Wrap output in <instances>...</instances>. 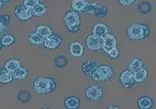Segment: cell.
Segmentation results:
<instances>
[{
	"label": "cell",
	"mask_w": 156,
	"mask_h": 109,
	"mask_svg": "<svg viewBox=\"0 0 156 109\" xmlns=\"http://www.w3.org/2000/svg\"><path fill=\"white\" fill-rule=\"evenodd\" d=\"M55 89V81L49 77H39L34 83V90L37 93H47Z\"/></svg>",
	"instance_id": "cell-1"
},
{
	"label": "cell",
	"mask_w": 156,
	"mask_h": 109,
	"mask_svg": "<svg viewBox=\"0 0 156 109\" xmlns=\"http://www.w3.org/2000/svg\"><path fill=\"white\" fill-rule=\"evenodd\" d=\"M149 28L146 25L134 23L129 26L127 30V37L131 40H140L147 37Z\"/></svg>",
	"instance_id": "cell-2"
},
{
	"label": "cell",
	"mask_w": 156,
	"mask_h": 109,
	"mask_svg": "<svg viewBox=\"0 0 156 109\" xmlns=\"http://www.w3.org/2000/svg\"><path fill=\"white\" fill-rule=\"evenodd\" d=\"M113 75V70L109 65H100L91 73V79L94 81H102L109 79Z\"/></svg>",
	"instance_id": "cell-3"
},
{
	"label": "cell",
	"mask_w": 156,
	"mask_h": 109,
	"mask_svg": "<svg viewBox=\"0 0 156 109\" xmlns=\"http://www.w3.org/2000/svg\"><path fill=\"white\" fill-rule=\"evenodd\" d=\"M85 94L90 100H99L102 97V89L98 85H92L87 88Z\"/></svg>",
	"instance_id": "cell-4"
},
{
	"label": "cell",
	"mask_w": 156,
	"mask_h": 109,
	"mask_svg": "<svg viewBox=\"0 0 156 109\" xmlns=\"http://www.w3.org/2000/svg\"><path fill=\"white\" fill-rule=\"evenodd\" d=\"M103 44V39L101 37H97L94 34H91L87 37L86 40V44L89 50L96 51L101 48Z\"/></svg>",
	"instance_id": "cell-5"
},
{
	"label": "cell",
	"mask_w": 156,
	"mask_h": 109,
	"mask_svg": "<svg viewBox=\"0 0 156 109\" xmlns=\"http://www.w3.org/2000/svg\"><path fill=\"white\" fill-rule=\"evenodd\" d=\"M103 44H102V48L104 51L108 53L110 50L113 48V47H116L117 40L115 36H113L111 33H108L105 37H103Z\"/></svg>",
	"instance_id": "cell-6"
},
{
	"label": "cell",
	"mask_w": 156,
	"mask_h": 109,
	"mask_svg": "<svg viewBox=\"0 0 156 109\" xmlns=\"http://www.w3.org/2000/svg\"><path fill=\"white\" fill-rule=\"evenodd\" d=\"M121 83L124 87L129 88L133 86L135 83L134 79H133V73L129 70H126L120 75Z\"/></svg>",
	"instance_id": "cell-7"
},
{
	"label": "cell",
	"mask_w": 156,
	"mask_h": 109,
	"mask_svg": "<svg viewBox=\"0 0 156 109\" xmlns=\"http://www.w3.org/2000/svg\"><path fill=\"white\" fill-rule=\"evenodd\" d=\"M61 41H62V40H61L59 36L51 33L44 40V47H47V48H49V49H55L60 44Z\"/></svg>",
	"instance_id": "cell-8"
},
{
	"label": "cell",
	"mask_w": 156,
	"mask_h": 109,
	"mask_svg": "<svg viewBox=\"0 0 156 109\" xmlns=\"http://www.w3.org/2000/svg\"><path fill=\"white\" fill-rule=\"evenodd\" d=\"M15 15L20 20H27L32 16V11L24 5H19L15 9Z\"/></svg>",
	"instance_id": "cell-9"
},
{
	"label": "cell",
	"mask_w": 156,
	"mask_h": 109,
	"mask_svg": "<svg viewBox=\"0 0 156 109\" xmlns=\"http://www.w3.org/2000/svg\"><path fill=\"white\" fill-rule=\"evenodd\" d=\"M64 22L67 26H79L80 25V17L79 15L76 12H69L66 15L64 18Z\"/></svg>",
	"instance_id": "cell-10"
},
{
	"label": "cell",
	"mask_w": 156,
	"mask_h": 109,
	"mask_svg": "<svg viewBox=\"0 0 156 109\" xmlns=\"http://www.w3.org/2000/svg\"><path fill=\"white\" fill-rule=\"evenodd\" d=\"M69 54L74 57H80L83 54V46L80 42L75 41L69 45Z\"/></svg>",
	"instance_id": "cell-11"
},
{
	"label": "cell",
	"mask_w": 156,
	"mask_h": 109,
	"mask_svg": "<svg viewBox=\"0 0 156 109\" xmlns=\"http://www.w3.org/2000/svg\"><path fill=\"white\" fill-rule=\"evenodd\" d=\"M108 33V27L105 24L101 23H96L93 27V34L103 38L106 34Z\"/></svg>",
	"instance_id": "cell-12"
},
{
	"label": "cell",
	"mask_w": 156,
	"mask_h": 109,
	"mask_svg": "<svg viewBox=\"0 0 156 109\" xmlns=\"http://www.w3.org/2000/svg\"><path fill=\"white\" fill-rule=\"evenodd\" d=\"M133 79L136 83H142L147 79V71L144 68H140L136 71L133 72Z\"/></svg>",
	"instance_id": "cell-13"
},
{
	"label": "cell",
	"mask_w": 156,
	"mask_h": 109,
	"mask_svg": "<svg viewBox=\"0 0 156 109\" xmlns=\"http://www.w3.org/2000/svg\"><path fill=\"white\" fill-rule=\"evenodd\" d=\"M12 77L15 79H23L27 77L28 74V70L24 67H22L20 65L17 69L12 72Z\"/></svg>",
	"instance_id": "cell-14"
},
{
	"label": "cell",
	"mask_w": 156,
	"mask_h": 109,
	"mask_svg": "<svg viewBox=\"0 0 156 109\" xmlns=\"http://www.w3.org/2000/svg\"><path fill=\"white\" fill-rule=\"evenodd\" d=\"M12 79H13V77H12V72H9L5 69H0V83H10L11 81L12 80Z\"/></svg>",
	"instance_id": "cell-15"
},
{
	"label": "cell",
	"mask_w": 156,
	"mask_h": 109,
	"mask_svg": "<svg viewBox=\"0 0 156 109\" xmlns=\"http://www.w3.org/2000/svg\"><path fill=\"white\" fill-rule=\"evenodd\" d=\"M96 68H97L96 63L94 62H91V61H87L82 65V70L87 75H91V73L95 70Z\"/></svg>",
	"instance_id": "cell-16"
},
{
	"label": "cell",
	"mask_w": 156,
	"mask_h": 109,
	"mask_svg": "<svg viewBox=\"0 0 156 109\" xmlns=\"http://www.w3.org/2000/svg\"><path fill=\"white\" fill-rule=\"evenodd\" d=\"M37 33L44 38H46L51 33H52V31L49 26H48L47 25H40L37 26Z\"/></svg>",
	"instance_id": "cell-17"
},
{
	"label": "cell",
	"mask_w": 156,
	"mask_h": 109,
	"mask_svg": "<svg viewBox=\"0 0 156 109\" xmlns=\"http://www.w3.org/2000/svg\"><path fill=\"white\" fill-rule=\"evenodd\" d=\"M47 11V8L45 6L44 4L42 3H37V5L34 6L33 9H32V13L34 15V16H42L43 14H44Z\"/></svg>",
	"instance_id": "cell-18"
},
{
	"label": "cell",
	"mask_w": 156,
	"mask_h": 109,
	"mask_svg": "<svg viewBox=\"0 0 156 109\" xmlns=\"http://www.w3.org/2000/svg\"><path fill=\"white\" fill-rule=\"evenodd\" d=\"M20 65V63L17 59H10L5 64V69L9 72H12L16 70Z\"/></svg>",
	"instance_id": "cell-19"
},
{
	"label": "cell",
	"mask_w": 156,
	"mask_h": 109,
	"mask_svg": "<svg viewBox=\"0 0 156 109\" xmlns=\"http://www.w3.org/2000/svg\"><path fill=\"white\" fill-rule=\"evenodd\" d=\"M152 100L149 97H141L138 100V106L140 108L148 109L152 106Z\"/></svg>",
	"instance_id": "cell-20"
},
{
	"label": "cell",
	"mask_w": 156,
	"mask_h": 109,
	"mask_svg": "<svg viewBox=\"0 0 156 109\" xmlns=\"http://www.w3.org/2000/svg\"><path fill=\"white\" fill-rule=\"evenodd\" d=\"M87 2L86 0H73L72 9L75 11H83Z\"/></svg>",
	"instance_id": "cell-21"
},
{
	"label": "cell",
	"mask_w": 156,
	"mask_h": 109,
	"mask_svg": "<svg viewBox=\"0 0 156 109\" xmlns=\"http://www.w3.org/2000/svg\"><path fill=\"white\" fill-rule=\"evenodd\" d=\"M100 7H101V5L95 3V2H90V3L87 2L85 7L83 9V11H85L86 12H88V13L94 14V13L100 9Z\"/></svg>",
	"instance_id": "cell-22"
},
{
	"label": "cell",
	"mask_w": 156,
	"mask_h": 109,
	"mask_svg": "<svg viewBox=\"0 0 156 109\" xmlns=\"http://www.w3.org/2000/svg\"><path fill=\"white\" fill-rule=\"evenodd\" d=\"M29 41H30L31 44H37V45H39V44H41L44 43V37H41V35H39L38 33L36 32V33H32L30 34V36L29 37Z\"/></svg>",
	"instance_id": "cell-23"
},
{
	"label": "cell",
	"mask_w": 156,
	"mask_h": 109,
	"mask_svg": "<svg viewBox=\"0 0 156 109\" xmlns=\"http://www.w3.org/2000/svg\"><path fill=\"white\" fill-rule=\"evenodd\" d=\"M142 65H143V63H142V62L139 58H134V59H133L131 62H129V70L130 72H133L137 70V69H140Z\"/></svg>",
	"instance_id": "cell-24"
},
{
	"label": "cell",
	"mask_w": 156,
	"mask_h": 109,
	"mask_svg": "<svg viewBox=\"0 0 156 109\" xmlns=\"http://www.w3.org/2000/svg\"><path fill=\"white\" fill-rule=\"evenodd\" d=\"M67 108H77L79 107V100L76 97H69L65 101Z\"/></svg>",
	"instance_id": "cell-25"
},
{
	"label": "cell",
	"mask_w": 156,
	"mask_h": 109,
	"mask_svg": "<svg viewBox=\"0 0 156 109\" xmlns=\"http://www.w3.org/2000/svg\"><path fill=\"white\" fill-rule=\"evenodd\" d=\"M18 100L20 102H27L30 101L31 99V95L29 91L27 90H23L18 93Z\"/></svg>",
	"instance_id": "cell-26"
},
{
	"label": "cell",
	"mask_w": 156,
	"mask_h": 109,
	"mask_svg": "<svg viewBox=\"0 0 156 109\" xmlns=\"http://www.w3.org/2000/svg\"><path fill=\"white\" fill-rule=\"evenodd\" d=\"M54 64L57 67H64L67 64V60L64 56H58L55 58Z\"/></svg>",
	"instance_id": "cell-27"
},
{
	"label": "cell",
	"mask_w": 156,
	"mask_h": 109,
	"mask_svg": "<svg viewBox=\"0 0 156 109\" xmlns=\"http://www.w3.org/2000/svg\"><path fill=\"white\" fill-rule=\"evenodd\" d=\"M14 42V37L10 34H6L2 38V44L4 46H9Z\"/></svg>",
	"instance_id": "cell-28"
},
{
	"label": "cell",
	"mask_w": 156,
	"mask_h": 109,
	"mask_svg": "<svg viewBox=\"0 0 156 109\" xmlns=\"http://www.w3.org/2000/svg\"><path fill=\"white\" fill-rule=\"evenodd\" d=\"M39 2H40L39 0H24L23 5L28 9H32L37 3H39Z\"/></svg>",
	"instance_id": "cell-29"
},
{
	"label": "cell",
	"mask_w": 156,
	"mask_h": 109,
	"mask_svg": "<svg viewBox=\"0 0 156 109\" xmlns=\"http://www.w3.org/2000/svg\"><path fill=\"white\" fill-rule=\"evenodd\" d=\"M107 54H108V56L111 57L112 58H116L117 57L119 56V50H118V48H117L116 47H115L110 50V51H108Z\"/></svg>",
	"instance_id": "cell-30"
},
{
	"label": "cell",
	"mask_w": 156,
	"mask_h": 109,
	"mask_svg": "<svg viewBox=\"0 0 156 109\" xmlns=\"http://www.w3.org/2000/svg\"><path fill=\"white\" fill-rule=\"evenodd\" d=\"M107 14V9L105 7H103L101 6L100 9L97 11V12L94 13V16H98V17H102V16H105Z\"/></svg>",
	"instance_id": "cell-31"
},
{
	"label": "cell",
	"mask_w": 156,
	"mask_h": 109,
	"mask_svg": "<svg viewBox=\"0 0 156 109\" xmlns=\"http://www.w3.org/2000/svg\"><path fill=\"white\" fill-rule=\"evenodd\" d=\"M0 22L3 23L5 26H7L10 22V18L9 16L3 15V16H0Z\"/></svg>",
	"instance_id": "cell-32"
},
{
	"label": "cell",
	"mask_w": 156,
	"mask_h": 109,
	"mask_svg": "<svg viewBox=\"0 0 156 109\" xmlns=\"http://www.w3.org/2000/svg\"><path fill=\"white\" fill-rule=\"evenodd\" d=\"M119 3L123 5H130L134 2L135 0H118Z\"/></svg>",
	"instance_id": "cell-33"
},
{
	"label": "cell",
	"mask_w": 156,
	"mask_h": 109,
	"mask_svg": "<svg viewBox=\"0 0 156 109\" xmlns=\"http://www.w3.org/2000/svg\"><path fill=\"white\" fill-rule=\"evenodd\" d=\"M69 30L72 32H76L78 30H79V26H69L68 27Z\"/></svg>",
	"instance_id": "cell-34"
},
{
	"label": "cell",
	"mask_w": 156,
	"mask_h": 109,
	"mask_svg": "<svg viewBox=\"0 0 156 109\" xmlns=\"http://www.w3.org/2000/svg\"><path fill=\"white\" fill-rule=\"evenodd\" d=\"M5 25H4L2 23H1V22H0V33H1L2 31H3V30H5Z\"/></svg>",
	"instance_id": "cell-35"
},
{
	"label": "cell",
	"mask_w": 156,
	"mask_h": 109,
	"mask_svg": "<svg viewBox=\"0 0 156 109\" xmlns=\"http://www.w3.org/2000/svg\"><path fill=\"white\" fill-rule=\"evenodd\" d=\"M2 2V3H7V2H9L10 0H1Z\"/></svg>",
	"instance_id": "cell-36"
},
{
	"label": "cell",
	"mask_w": 156,
	"mask_h": 109,
	"mask_svg": "<svg viewBox=\"0 0 156 109\" xmlns=\"http://www.w3.org/2000/svg\"><path fill=\"white\" fill-rule=\"evenodd\" d=\"M2 4H3V3H2V1H1V0H0V8L2 7Z\"/></svg>",
	"instance_id": "cell-37"
},
{
	"label": "cell",
	"mask_w": 156,
	"mask_h": 109,
	"mask_svg": "<svg viewBox=\"0 0 156 109\" xmlns=\"http://www.w3.org/2000/svg\"><path fill=\"white\" fill-rule=\"evenodd\" d=\"M109 108H118V107H110Z\"/></svg>",
	"instance_id": "cell-38"
},
{
	"label": "cell",
	"mask_w": 156,
	"mask_h": 109,
	"mask_svg": "<svg viewBox=\"0 0 156 109\" xmlns=\"http://www.w3.org/2000/svg\"><path fill=\"white\" fill-rule=\"evenodd\" d=\"M1 47H2V45H1V44H0V49H1Z\"/></svg>",
	"instance_id": "cell-39"
}]
</instances>
